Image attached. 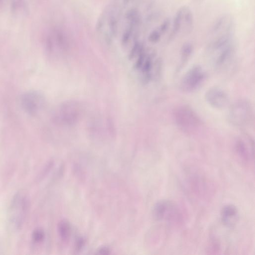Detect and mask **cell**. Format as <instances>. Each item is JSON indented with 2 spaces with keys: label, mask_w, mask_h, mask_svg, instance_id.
<instances>
[{
  "label": "cell",
  "mask_w": 255,
  "mask_h": 255,
  "mask_svg": "<svg viewBox=\"0 0 255 255\" xmlns=\"http://www.w3.org/2000/svg\"><path fill=\"white\" fill-rule=\"evenodd\" d=\"M195 2H200L201 1H202L203 0H192Z\"/></svg>",
  "instance_id": "cell-23"
},
{
  "label": "cell",
  "mask_w": 255,
  "mask_h": 255,
  "mask_svg": "<svg viewBox=\"0 0 255 255\" xmlns=\"http://www.w3.org/2000/svg\"><path fill=\"white\" fill-rule=\"evenodd\" d=\"M161 35V33L158 28L154 29L149 33L148 39L150 42L156 43L159 41Z\"/></svg>",
  "instance_id": "cell-19"
},
{
  "label": "cell",
  "mask_w": 255,
  "mask_h": 255,
  "mask_svg": "<svg viewBox=\"0 0 255 255\" xmlns=\"http://www.w3.org/2000/svg\"><path fill=\"white\" fill-rule=\"evenodd\" d=\"M173 116L177 127L186 133H195L203 126L201 119L188 106L182 105L176 107L173 111Z\"/></svg>",
  "instance_id": "cell-2"
},
{
  "label": "cell",
  "mask_w": 255,
  "mask_h": 255,
  "mask_svg": "<svg viewBox=\"0 0 255 255\" xmlns=\"http://www.w3.org/2000/svg\"><path fill=\"white\" fill-rule=\"evenodd\" d=\"M3 0H0V8L2 6Z\"/></svg>",
  "instance_id": "cell-22"
},
{
  "label": "cell",
  "mask_w": 255,
  "mask_h": 255,
  "mask_svg": "<svg viewBox=\"0 0 255 255\" xmlns=\"http://www.w3.org/2000/svg\"><path fill=\"white\" fill-rule=\"evenodd\" d=\"M193 46L192 43L186 42L184 43L181 49V62L184 64L188 61L193 51Z\"/></svg>",
  "instance_id": "cell-16"
},
{
  "label": "cell",
  "mask_w": 255,
  "mask_h": 255,
  "mask_svg": "<svg viewBox=\"0 0 255 255\" xmlns=\"http://www.w3.org/2000/svg\"><path fill=\"white\" fill-rule=\"evenodd\" d=\"M58 231L61 239L64 241L68 240L71 234V227L66 221H61L58 226Z\"/></svg>",
  "instance_id": "cell-15"
},
{
  "label": "cell",
  "mask_w": 255,
  "mask_h": 255,
  "mask_svg": "<svg viewBox=\"0 0 255 255\" xmlns=\"http://www.w3.org/2000/svg\"><path fill=\"white\" fill-rule=\"evenodd\" d=\"M99 252L101 254L107 255L110 253V250L108 248L103 247L99 250Z\"/></svg>",
  "instance_id": "cell-21"
},
{
  "label": "cell",
  "mask_w": 255,
  "mask_h": 255,
  "mask_svg": "<svg viewBox=\"0 0 255 255\" xmlns=\"http://www.w3.org/2000/svg\"><path fill=\"white\" fill-rule=\"evenodd\" d=\"M183 7V22H184L186 28V31L191 30L193 25V15L189 6L187 5L182 6Z\"/></svg>",
  "instance_id": "cell-14"
},
{
  "label": "cell",
  "mask_w": 255,
  "mask_h": 255,
  "mask_svg": "<svg viewBox=\"0 0 255 255\" xmlns=\"http://www.w3.org/2000/svg\"><path fill=\"white\" fill-rule=\"evenodd\" d=\"M206 77L203 68L200 65H194L183 76L180 81V88L184 92H193L202 85Z\"/></svg>",
  "instance_id": "cell-8"
},
{
  "label": "cell",
  "mask_w": 255,
  "mask_h": 255,
  "mask_svg": "<svg viewBox=\"0 0 255 255\" xmlns=\"http://www.w3.org/2000/svg\"><path fill=\"white\" fill-rule=\"evenodd\" d=\"M205 98L210 106L217 109H224L229 104V98L227 94L217 87L208 89L205 93Z\"/></svg>",
  "instance_id": "cell-10"
},
{
  "label": "cell",
  "mask_w": 255,
  "mask_h": 255,
  "mask_svg": "<svg viewBox=\"0 0 255 255\" xmlns=\"http://www.w3.org/2000/svg\"><path fill=\"white\" fill-rule=\"evenodd\" d=\"M29 207V200L25 194L18 192L13 196L8 209V223L13 229L17 230L22 227Z\"/></svg>",
  "instance_id": "cell-3"
},
{
  "label": "cell",
  "mask_w": 255,
  "mask_h": 255,
  "mask_svg": "<svg viewBox=\"0 0 255 255\" xmlns=\"http://www.w3.org/2000/svg\"><path fill=\"white\" fill-rule=\"evenodd\" d=\"M183 7H180L176 11L173 19V26L169 39L171 40L178 34L183 22Z\"/></svg>",
  "instance_id": "cell-13"
},
{
  "label": "cell",
  "mask_w": 255,
  "mask_h": 255,
  "mask_svg": "<svg viewBox=\"0 0 255 255\" xmlns=\"http://www.w3.org/2000/svg\"><path fill=\"white\" fill-rule=\"evenodd\" d=\"M45 47L48 54L54 57L63 56L70 47L66 33L61 29L55 27L50 30L45 39Z\"/></svg>",
  "instance_id": "cell-4"
},
{
  "label": "cell",
  "mask_w": 255,
  "mask_h": 255,
  "mask_svg": "<svg viewBox=\"0 0 255 255\" xmlns=\"http://www.w3.org/2000/svg\"><path fill=\"white\" fill-rule=\"evenodd\" d=\"M235 150L239 157L246 163L254 159V141L249 136L244 135L238 138L235 144Z\"/></svg>",
  "instance_id": "cell-9"
},
{
  "label": "cell",
  "mask_w": 255,
  "mask_h": 255,
  "mask_svg": "<svg viewBox=\"0 0 255 255\" xmlns=\"http://www.w3.org/2000/svg\"><path fill=\"white\" fill-rule=\"evenodd\" d=\"M152 212L153 218L157 221L178 224L182 220V215L178 207L169 200L157 201L153 206Z\"/></svg>",
  "instance_id": "cell-5"
},
{
  "label": "cell",
  "mask_w": 255,
  "mask_h": 255,
  "mask_svg": "<svg viewBox=\"0 0 255 255\" xmlns=\"http://www.w3.org/2000/svg\"><path fill=\"white\" fill-rule=\"evenodd\" d=\"M44 232L41 229H36L33 232L32 234V242L35 244L41 243L44 240Z\"/></svg>",
  "instance_id": "cell-18"
},
{
  "label": "cell",
  "mask_w": 255,
  "mask_h": 255,
  "mask_svg": "<svg viewBox=\"0 0 255 255\" xmlns=\"http://www.w3.org/2000/svg\"><path fill=\"white\" fill-rule=\"evenodd\" d=\"M253 114L251 103L246 100H239L231 105L228 115L229 122L232 125L241 127L250 121Z\"/></svg>",
  "instance_id": "cell-6"
},
{
  "label": "cell",
  "mask_w": 255,
  "mask_h": 255,
  "mask_svg": "<svg viewBox=\"0 0 255 255\" xmlns=\"http://www.w3.org/2000/svg\"><path fill=\"white\" fill-rule=\"evenodd\" d=\"M228 19V15L222 14L219 16L215 21L211 28V33H216L225 25Z\"/></svg>",
  "instance_id": "cell-17"
},
{
  "label": "cell",
  "mask_w": 255,
  "mask_h": 255,
  "mask_svg": "<svg viewBox=\"0 0 255 255\" xmlns=\"http://www.w3.org/2000/svg\"><path fill=\"white\" fill-rule=\"evenodd\" d=\"M83 111V106L80 102L74 100L66 101L55 108L52 114V121L59 127H71L80 120Z\"/></svg>",
  "instance_id": "cell-1"
},
{
  "label": "cell",
  "mask_w": 255,
  "mask_h": 255,
  "mask_svg": "<svg viewBox=\"0 0 255 255\" xmlns=\"http://www.w3.org/2000/svg\"><path fill=\"white\" fill-rule=\"evenodd\" d=\"M171 20L170 18L167 17L161 23L158 28L162 34L165 33L170 27Z\"/></svg>",
  "instance_id": "cell-20"
},
{
  "label": "cell",
  "mask_w": 255,
  "mask_h": 255,
  "mask_svg": "<svg viewBox=\"0 0 255 255\" xmlns=\"http://www.w3.org/2000/svg\"><path fill=\"white\" fill-rule=\"evenodd\" d=\"M221 220L226 227L230 229L235 227L239 220V213L237 207L233 204L225 205L221 210Z\"/></svg>",
  "instance_id": "cell-12"
},
{
  "label": "cell",
  "mask_w": 255,
  "mask_h": 255,
  "mask_svg": "<svg viewBox=\"0 0 255 255\" xmlns=\"http://www.w3.org/2000/svg\"><path fill=\"white\" fill-rule=\"evenodd\" d=\"M20 105L28 115L34 116L38 114L46 104L44 96L40 92L31 90L24 92L20 97Z\"/></svg>",
  "instance_id": "cell-7"
},
{
  "label": "cell",
  "mask_w": 255,
  "mask_h": 255,
  "mask_svg": "<svg viewBox=\"0 0 255 255\" xmlns=\"http://www.w3.org/2000/svg\"><path fill=\"white\" fill-rule=\"evenodd\" d=\"M235 50V45L232 41L224 47L211 53H214L213 63L216 68H221L230 60Z\"/></svg>",
  "instance_id": "cell-11"
}]
</instances>
